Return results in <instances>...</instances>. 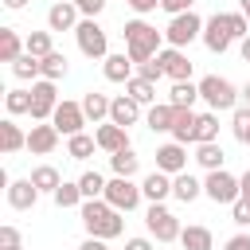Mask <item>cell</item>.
I'll return each mask as SVG.
<instances>
[{
	"label": "cell",
	"instance_id": "6da1fadb",
	"mask_svg": "<svg viewBox=\"0 0 250 250\" xmlns=\"http://www.w3.org/2000/svg\"><path fill=\"white\" fill-rule=\"evenodd\" d=\"M246 35H250V20H246L242 12H215V16L203 23V43H207L211 55H223L234 39L242 43Z\"/></svg>",
	"mask_w": 250,
	"mask_h": 250
},
{
	"label": "cell",
	"instance_id": "7a4b0ae2",
	"mask_svg": "<svg viewBox=\"0 0 250 250\" xmlns=\"http://www.w3.org/2000/svg\"><path fill=\"white\" fill-rule=\"evenodd\" d=\"M78 215H82L86 238H102V242H109V238H117V234L125 230L121 211H117V207H109L105 199H86V203L78 207Z\"/></svg>",
	"mask_w": 250,
	"mask_h": 250
},
{
	"label": "cell",
	"instance_id": "3957f363",
	"mask_svg": "<svg viewBox=\"0 0 250 250\" xmlns=\"http://www.w3.org/2000/svg\"><path fill=\"white\" fill-rule=\"evenodd\" d=\"M160 39H164V31H156L152 23H145V20H129L125 23V55L141 66V62H148V59H156L164 47H160Z\"/></svg>",
	"mask_w": 250,
	"mask_h": 250
},
{
	"label": "cell",
	"instance_id": "277c9868",
	"mask_svg": "<svg viewBox=\"0 0 250 250\" xmlns=\"http://www.w3.org/2000/svg\"><path fill=\"white\" fill-rule=\"evenodd\" d=\"M199 98L211 105V113H219V109H238V98H242V90H238L230 78L207 74V78H199Z\"/></svg>",
	"mask_w": 250,
	"mask_h": 250
},
{
	"label": "cell",
	"instance_id": "5b68a950",
	"mask_svg": "<svg viewBox=\"0 0 250 250\" xmlns=\"http://www.w3.org/2000/svg\"><path fill=\"white\" fill-rule=\"evenodd\" d=\"M145 227H148V234L156 238V242H180V219L164 207V203H148V211H145Z\"/></svg>",
	"mask_w": 250,
	"mask_h": 250
},
{
	"label": "cell",
	"instance_id": "8992f818",
	"mask_svg": "<svg viewBox=\"0 0 250 250\" xmlns=\"http://www.w3.org/2000/svg\"><path fill=\"white\" fill-rule=\"evenodd\" d=\"M203 23L207 20H199L195 12H184V16H172L168 20V27H164V39H168V47H188L191 39H203Z\"/></svg>",
	"mask_w": 250,
	"mask_h": 250
},
{
	"label": "cell",
	"instance_id": "52a82bcc",
	"mask_svg": "<svg viewBox=\"0 0 250 250\" xmlns=\"http://www.w3.org/2000/svg\"><path fill=\"white\" fill-rule=\"evenodd\" d=\"M109 207H117L121 215H129V211H137L141 207V184H133V180H125V176H113L109 184H105V195H102Z\"/></svg>",
	"mask_w": 250,
	"mask_h": 250
},
{
	"label": "cell",
	"instance_id": "ba28073f",
	"mask_svg": "<svg viewBox=\"0 0 250 250\" xmlns=\"http://www.w3.org/2000/svg\"><path fill=\"white\" fill-rule=\"evenodd\" d=\"M74 39H78V51L86 59H105L109 55V39H105V27L98 20H82L74 27Z\"/></svg>",
	"mask_w": 250,
	"mask_h": 250
},
{
	"label": "cell",
	"instance_id": "9c48e42d",
	"mask_svg": "<svg viewBox=\"0 0 250 250\" xmlns=\"http://www.w3.org/2000/svg\"><path fill=\"white\" fill-rule=\"evenodd\" d=\"M203 195L211 199V203H238L242 199V184H238V176H230V172H207V180H203Z\"/></svg>",
	"mask_w": 250,
	"mask_h": 250
},
{
	"label": "cell",
	"instance_id": "30bf717a",
	"mask_svg": "<svg viewBox=\"0 0 250 250\" xmlns=\"http://www.w3.org/2000/svg\"><path fill=\"white\" fill-rule=\"evenodd\" d=\"M55 109H59V90H55V82H47V78L31 82V121H51Z\"/></svg>",
	"mask_w": 250,
	"mask_h": 250
},
{
	"label": "cell",
	"instance_id": "8fae6325",
	"mask_svg": "<svg viewBox=\"0 0 250 250\" xmlns=\"http://www.w3.org/2000/svg\"><path fill=\"white\" fill-rule=\"evenodd\" d=\"M156 62H160L164 78H172V82H191V59H188V51L164 47V51L156 55Z\"/></svg>",
	"mask_w": 250,
	"mask_h": 250
},
{
	"label": "cell",
	"instance_id": "7c38bea8",
	"mask_svg": "<svg viewBox=\"0 0 250 250\" xmlns=\"http://www.w3.org/2000/svg\"><path fill=\"white\" fill-rule=\"evenodd\" d=\"M51 125L62 133V137H74V133H82V125H86V109H82V102H59V109H55V117H51Z\"/></svg>",
	"mask_w": 250,
	"mask_h": 250
},
{
	"label": "cell",
	"instance_id": "4fadbf2b",
	"mask_svg": "<svg viewBox=\"0 0 250 250\" xmlns=\"http://www.w3.org/2000/svg\"><path fill=\"white\" fill-rule=\"evenodd\" d=\"M156 172H168V176L188 172V145H180V141L160 145V148H156Z\"/></svg>",
	"mask_w": 250,
	"mask_h": 250
},
{
	"label": "cell",
	"instance_id": "5bb4252c",
	"mask_svg": "<svg viewBox=\"0 0 250 250\" xmlns=\"http://www.w3.org/2000/svg\"><path fill=\"white\" fill-rule=\"evenodd\" d=\"M82 12H78V4H70V0H55L51 8H47V31H74L82 20H78Z\"/></svg>",
	"mask_w": 250,
	"mask_h": 250
},
{
	"label": "cell",
	"instance_id": "9a60e30c",
	"mask_svg": "<svg viewBox=\"0 0 250 250\" xmlns=\"http://www.w3.org/2000/svg\"><path fill=\"white\" fill-rule=\"evenodd\" d=\"M59 129L51 125V121H35L31 125V133H27V148L35 152V156H51L55 148H59Z\"/></svg>",
	"mask_w": 250,
	"mask_h": 250
},
{
	"label": "cell",
	"instance_id": "2e32d148",
	"mask_svg": "<svg viewBox=\"0 0 250 250\" xmlns=\"http://www.w3.org/2000/svg\"><path fill=\"white\" fill-rule=\"evenodd\" d=\"M94 141H98V148L102 152H121V148H133L129 145V129H121V125H113V121H105V125H98V133H94Z\"/></svg>",
	"mask_w": 250,
	"mask_h": 250
},
{
	"label": "cell",
	"instance_id": "e0dca14e",
	"mask_svg": "<svg viewBox=\"0 0 250 250\" xmlns=\"http://www.w3.org/2000/svg\"><path fill=\"white\" fill-rule=\"evenodd\" d=\"M39 195H43V191H39L31 180H12V184H8V207H12V211H31V207L39 203Z\"/></svg>",
	"mask_w": 250,
	"mask_h": 250
},
{
	"label": "cell",
	"instance_id": "ac0fdd59",
	"mask_svg": "<svg viewBox=\"0 0 250 250\" xmlns=\"http://www.w3.org/2000/svg\"><path fill=\"white\" fill-rule=\"evenodd\" d=\"M141 195H145L148 203H164V199L172 195V176H168V172H148V176L141 180Z\"/></svg>",
	"mask_w": 250,
	"mask_h": 250
},
{
	"label": "cell",
	"instance_id": "d6986e66",
	"mask_svg": "<svg viewBox=\"0 0 250 250\" xmlns=\"http://www.w3.org/2000/svg\"><path fill=\"white\" fill-rule=\"evenodd\" d=\"M137 117H141V105H137L129 94H117L113 105H109V121L121 125V129H129V125H137Z\"/></svg>",
	"mask_w": 250,
	"mask_h": 250
},
{
	"label": "cell",
	"instance_id": "ffe728a7",
	"mask_svg": "<svg viewBox=\"0 0 250 250\" xmlns=\"http://www.w3.org/2000/svg\"><path fill=\"white\" fill-rule=\"evenodd\" d=\"M172 121H176V105H172V102H156V105H148V113H145V125H148L152 133H172Z\"/></svg>",
	"mask_w": 250,
	"mask_h": 250
},
{
	"label": "cell",
	"instance_id": "44dd1931",
	"mask_svg": "<svg viewBox=\"0 0 250 250\" xmlns=\"http://www.w3.org/2000/svg\"><path fill=\"white\" fill-rule=\"evenodd\" d=\"M195 121H199V113H195V109H176L172 141H180V145H195Z\"/></svg>",
	"mask_w": 250,
	"mask_h": 250
},
{
	"label": "cell",
	"instance_id": "7402d4cb",
	"mask_svg": "<svg viewBox=\"0 0 250 250\" xmlns=\"http://www.w3.org/2000/svg\"><path fill=\"white\" fill-rule=\"evenodd\" d=\"M20 148H27V133L8 117V121H0V152L4 156H12V152H20Z\"/></svg>",
	"mask_w": 250,
	"mask_h": 250
},
{
	"label": "cell",
	"instance_id": "603a6c76",
	"mask_svg": "<svg viewBox=\"0 0 250 250\" xmlns=\"http://www.w3.org/2000/svg\"><path fill=\"white\" fill-rule=\"evenodd\" d=\"M172 195L180 203H195L203 195V180H195L191 172H180V176H172Z\"/></svg>",
	"mask_w": 250,
	"mask_h": 250
},
{
	"label": "cell",
	"instance_id": "cb8c5ba5",
	"mask_svg": "<svg viewBox=\"0 0 250 250\" xmlns=\"http://www.w3.org/2000/svg\"><path fill=\"white\" fill-rule=\"evenodd\" d=\"M20 55H27V43L20 39L16 27H0V62H16Z\"/></svg>",
	"mask_w": 250,
	"mask_h": 250
},
{
	"label": "cell",
	"instance_id": "d4e9b609",
	"mask_svg": "<svg viewBox=\"0 0 250 250\" xmlns=\"http://www.w3.org/2000/svg\"><path fill=\"white\" fill-rule=\"evenodd\" d=\"M102 74L109 82H129L133 78V59L129 55H105L102 59Z\"/></svg>",
	"mask_w": 250,
	"mask_h": 250
},
{
	"label": "cell",
	"instance_id": "484cf974",
	"mask_svg": "<svg viewBox=\"0 0 250 250\" xmlns=\"http://www.w3.org/2000/svg\"><path fill=\"white\" fill-rule=\"evenodd\" d=\"M180 246H184V250H215V238H211V230H207V227L191 223V227H184V230H180Z\"/></svg>",
	"mask_w": 250,
	"mask_h": 250
},
{
	"label": "cell",
	"instance_id": "4316f807",
	"mask_svg": "<svg viewBox=\"0 0 250 250\" xmlns=\"http://www.w3.org/2000/svg\"><path fill=\"white\" fill-rule=\"evenodd\" d=\"M125 94H129L137 105H156V82H148V78H141V74H133V78L125 82Z\"/></svg>",
	"mask_w": 250,
	"mask_h": 250
},
{
	"label": "cell",
	"instance_id": "83f0119b",
	"mask_svg": "<svg viewBox=\"0 0 250 250\" xmlns=\"http://www.w3.org/2000/svg\"><path fill=\"white\" fill-rule=\"evenodd\" d=\"M109 105H113V98H105V94H98V90H86L82 94V109H86V121H102V117H109Z\"/></svg>",
	"mask_w": 250,
	"mask_h": 250
},
{
	"label": "cell",
	"instance_id": "f1b7e54d",
	"mask_svg": "<svg viewBox=\"0 0 250 250\" xmlns=\"http://www.w3.org/2000/svg\"><path fill=\"white\" fill-rule=\"evenodd\" d=\"M223 160H227V152H223L219 141H211V145H195V164H199L203 172H219Z\"/></svg>",
	"mask_w": 250,
	"mask_h": 250
},
{
	"label": "cell",
	"instance_id": "f546056e",
	"mask_svg": "<svg viewBox=\"0 0 250 250\" xmlns=\"http://www.w3.org/2000/svg\"><path fill=\"white\" fill-rule=\"evenodd\" d=\"M168 102H172L176 109H191V105L199 102V82H172Z\"/></svg>",
	"mask_w": 250,
	"mask_h": 250
},
{
	"label": "cell",
	"instance_id": "4dcf8cb0",
	"mask_svg": "<svg viewBox=\"0 0 250 250\" xmlns=\"http://www.w3.org/2000/svg\"><path fill=\"white\" fill-rule=\"evenodd\" d=\"M39 191H47V195H55L59 191V184H62V176H59V168L55 164H39V168H31V176H27Z\"/></svg>",
	"mask_w": 250,
	"mask_h": 250
},
{
	"label": "cell",
	"instance_id": "1f68e13d",
	"mask_svg": "<svg viewBox=\"0 0 250 250\" xmlns=\"http://www.w3.org/2000/svg\"><path fill=\"white\" fill-rule=\"evenodd\" d=\"M109 168H113V176L133 180V176H137V168H141V156H137L133 148H121V152H113V156H109Z\"/></svg>",
	"mask_w": 250,
	"mask_h": 250
},
{
	"label": "cell",
	"instance_id": "d6a6232c",
	"mask_svg": "<svg viewBox=\"0 0 250 250\" xmlns=\"http://www.w3.org/2000/svg\"><path fill=\"white\" fill-rule=\"evenodd\" d=\"M51 199H55V207H62V211H70V207H82V203H86V195H82L78 180H74V184H70V180H62V184H59V191H55Z\"/></svg>",
	"mask_w": 250,
	"mask_h": 250
},
{
	"label": "cell",
	"instance_id": "836d02e7",
	"mask_svg": "<svg viewBox=\"0 0 250 250\" xmlns=\"http://www.w3.org/2000/svg\"><path fill=\"white\" fill-rule=\"evenodd\" d=\"M12 74H16L20 82H39V78H43V62H39L35 55H20V59L12 62Z\"/></svg>",
	"mask_w": 250,
	"mask_h": 250
},
{
	"label": "cell",
	"instance_id": "e575fe53",
	"mask_svg": "<svg viewBox=\"0 0 250 250\" xmlns=\"http://www.w3.org/2000/svg\"><path fill=\"white\" fill-rule=\"evenodd\" d=\"M94 148H98V141H94L90 133L66 137V156H70V160H86V156H94Z\"/></svg>",
	"mask_w": 250,
	"mask_h": 250
},
{
	"label": "cell",
	"instance_id": "d590c367",
	"mask_svg": "<svg viewBox=\"0 0 250 250\" xmlns=\"http://www.w3.org/2000/svg\"><path fill=\"white\" fill-rule=\"evenodd\" d=\"M219 141V113H199L195 121V145H211Z\"/></svg>",
	"mask_w": 250,
	"mask_h": 250
},
{
	"label": "cell",
	"instance_id": "8d00e7d4",
	"mask_svg": "<svg viewBox=\"0 0 250 250\" xmlns=\"http://www.w3.org/2000/svg\"><path fill=\"white\" fill-rule=\"evenodd\" d=\"M4 109H8V117L31 113V90H8L4 94Z\"/></svg>",
	"mask_w": 250,
	"mask_h": 250
},
{
	"label": "cell",
	"instance_id": "74e56055",
	"mask_svg": "<svg viewBox=\"0 0 250 250\" xmlns=\"http://www.w3.org/2000/svg\"><path fill=\"white\" fill-rule=\"evenodd\" d=\"M105 184H109V180H102V172H94V168L78 176V188H82L86 199H102V195H105Z\"/></svg>",
	"mask_w": 250,
	"mask_h": 250
},
{
	"label": "cell",
	"instance_id": "f35d334b",
	"mask_svg": "<svg viewBox=\"0 0 250 250\" xmlns=\"http://www.w3.org/2000/svg\"><path fill=\"white\" fill-rule=\"evenodd\" d=\"M23 43H27V55H35V59H47V55L55 51V39H51V31H31Z\"/></svg>",
	"mask_w": 250,
	"mask_h": 250
},
{
	"label": "cell",
	"instance_id": "ab89813d",
	"mask_svg": "<svg viewBox=\"0 0 250 250\" xmlns=\"http://www.w3.org/2000/svg\"><path fill=\"white\" fill-rule=\"evenodd\" d=\"M43 62V78L47 82H59V78H66V55L62 51H51L47 59H39Z\"/></svg>",
	"mask_w": 250,
	"mask_h": 250
},
{
	"label": "cell",
	"instance_id": "60d3db41",
	"mask_svg": "<svg viewBox=\"0 0 250 250\" xmlns=\"http://www.w3.org/2000/svg\"><path fill=\"white\" fill-rule=\"evenodd\" d=\"M230 129H234V141L250 148V105H238L234 117H230Z\"/></svg>",
	"mask_w": 250,
	"mask_h": 250
},
{
	"label": "cell",
	"instance_id": "b9f144b4",
	"mask_svg": "<svg viewBox=\"0 0 250 250\" xmlns=\"http://www.w3.org/2000/svg\"><path fill=\"white\" fill-rule=\"evenodd\" d=\"M102 8H105V0H78L82 20H98V16H102Z\"/></svg>",
	"mask_w": 250,
	"mask_h": 250
},
{
	"label": "cell",
	"instance_id": "7bdbcfd3",
	"mask_svg": "<svg viewBox=\"0 0 250 250\" xmlns=\"http://www.w3.org/2000/svg\"><path fill=\"white\" fill-rule=\"evenodd\" d=\"M141 78H148V82H160L164 78V70H160V62L156 59H148V62H141V70H137Z\"/></svg>",
	"mask_w": 250,
	"mask_h": 250
},
{
	"label": "cell",
	"instance_id": "ee69618b",
	"mask_svg": "<svg viewBox=\"0 0 250 250\" xmlns=\"http://www.w3.org/2000/svg\"><path fill=\"white\" fill-rule=\"evenodd\" d=\"M4 246H23V242H20V230H16L12 223L0 227V250H4Z\"/></svg>",
	"mask_w": 250,
	"mask_h": 250
},
{
	"label": "cell",
	"instance_id": "f6af8a7d",
	"mask_svg": "<svg viewBox=\"0 0 250 250\" xmlns=\"http://www.w3.org/2000/svg\"><path fill=\"white\" fill-rule=\"evenodd\" d=\"M230 219H234L238 227H250V203H242V199L230 203Z\"/></svg>",
	"mask_w": 250,
	"mask_h": 250
},
{
	"label": "cell",
	"instance_id": "bcb514c9",
	"mask_svg": "<svg viewBox=\"0 0 250 250\" xmlns=\"http://www.w3.org/2000/svg\"><path fill=\"white\" fill-rule=\"evenodd\" d=\"M191 4H195V0H160V8H164L168 16H184V12H191Z\"/></svg>",
	"mask_w": 250,
	"mask_h": 250
},
{
	"label": "cell",
	"instance_id": "7dc6e473",
	"mask_svg": "<svg viewBox=\"0 0 250 250\" xmlns=\"http://www.w3.org/2000/svg\"><path fill=\"white\" fill-rule=\"evenodd\" d=\"M125 4H129V8L137 12V16H148L152 8H160V0H125Z\"/></svg>",
	"mask_w": 250,
	"mask_h": 250
},
{
	"label": "cell",
	"instance_id": "c3c4849f",
	"mask_svg": "<svg viewBox=\"0 0 250 250\" xmlns=\"http://www.w3.org/2000/svg\"><path fill=\"white\" fill-rule=\"evenodd\" d=\"M223 250H250V234L242 230V234H234V238H227V242H223Z\"/></svg>",
	"mask_w": 250,
	"mask_h": 250
},
{
	"label": "cell",
	"instance_id": "681fc988",
	"mask_svg": "<svg viewBox=\"0 0 250 250\" xmlns=\"http://www.w3.org/2000/svg\"><path fill=\"white\" fill-rule=\"evenodd\" d=\"M125 250H152V242L137 234V238H125Z\"/></svg>",
	"mask_w": 250,
	"mask_h": 250
},
{
	"label": "cell",
	"instance_id": "f907efd6",
	"mask_svg": "<svg viewBox=\"0 0 250 250\" xmlns=\"http://www.w3.org/2000/svg\"><path fill=\"white\" fill-rule=\"evenodd\" d=\"M238 184H242V203H250V168L238 176Z\"/></svg>",
	"mask_w": 250,
	"mask_h": 250
},
{
	"label": "cell",
	"instance_id": "816d5d0a",
	"mask_svg": "<svg viewBox=\"0 0 250 250\" xmlns=\"http://www.w3.org/2000/svg\"><path fill=\"white\" fill-rule=\"evenodd\" d=\"M78 250H109V246H105V242H102V238H86V242H82V246H78Z\"/></svg>",
	"mask_w": 250,
	"mask_h": 250
},
{
	"label": "cell",
	"instance_id": "f5cc1de1",
	"mask_svg": "<svg viewBox=\"0 0 250 250\" xmlns=\"http://www.w3.org/2000/svg\"><path fill=\"white\" fill-rule=\"evenodd\" d=\"M238 55H242V62H250V35L238 43Z\"/></svg>",
	"mask_w": 250,
	"mask_h": 250
},
{
	"label": "cell",
	"instance_id": "db71d44e",
	"mask_svg": "<svg viewBox=\"0 0 250 250\" xmlns=\"http://www.w3.org/2000/svg\"><path fill=\"white\" fill-rule=\"evenodd\" d=\"M23 4H27V0H4V8H12V12H20Z\"/></svg>",
	"mask_w": 250,
	"mask_h": 250
},
{
	"label": "cell",
	"instance_id": "11a10c76",
	"mask_svg": "<svg viewBox=\"0 0 250 250\" xmlns=\"http://www.w3.org/2000/svg\"><path fill=\"white\" fill-rule=\"evenodd\" d=\"M242 102H246V105H250V82H246V86H242Z\"/></svg>",
	"mask_w": 250,
	"mask_h": 250
},
{
	"label": "cell",
	"instance_id": "9f6ffc18",
	"mask_svg": "<svg viewBox=\"0 0 250 250\" xmlns=\"http://www.w3.org/2000/svg\"><path fill=\"white\" fill-rule=\"evenodd\" d=\"M242 16H246V20H250V0H242Z\"/></svg>",
	"mask_w": 250,
	"mask_h": 250
},
{
	"label": "cell",
	"instance_id": "6f0895ef",
	"mask_svg": "<svg viewBox=\"0 0 250 250\" xmlns=\"http://www.w3.org/2000/svg\"><path fill=\"white\" fill-rule=\"evenodd\" d=\"M4 250H23V246H4Z\"/></svg>",
	"mask_w": 250,
	"mask_h": 250
},
{
	"label": "cell",
	"instance_id": "680465c9",
	"mask_svg": "<svg viewBox=\"0 0 250 250\" xmlns=\"http://www.w3.org/2000/svg\"><path fill=\"white\" fill-rule=\"evenodd\" d=\"M70 4H78V0H70Z\"/></svg>",
	"mask_w": 250,
	"mask_h": 250
}]
</instances>
